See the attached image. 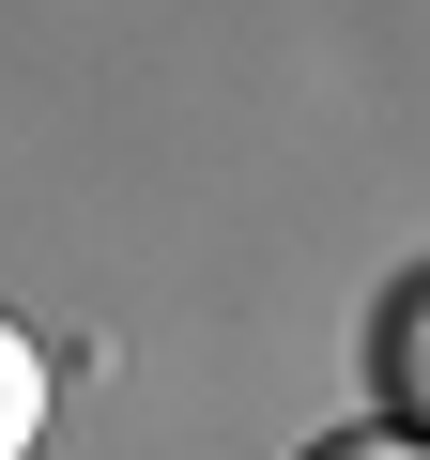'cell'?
Masks as SVG:
<instances>
[{"label": "cell", "mask_w": 430, "mask_h": 460, "mask_svg": "<svg viewBox=\"0 0 430 460\" xmlns=\"http://www.w3.org/2000/svg\"><path fill=\"white\" fill-rule=\"evenodd\" d=\"M292 460H430V445H399V429L369 414V429H323V445H292Z\"/></svg>", "instance_id": "3"}, {"label": "cell", "mask_w": 430, "mask_h": 460, "mask_svg": "<svg viewBox=\"0 0 430 460\" xmlns=\"http://www.w3.org/2000/svg\"><path fill=\"white\" fill-rule=\"evenodd\" d=\"M47 399H62V368H47V338L0 307V460H31L47 445Z\"/></svg>", "instance_id": "2"}, {"label": "cell", "mask_w": 430, "mask_h": 460, "mask_svg": "<svg viewBox=\"0 0 430 460\" xmlns=\"http://www.w3.org/2000/svg\"><path fill=\"white\" fill-rule=\"evenodd\" d=\"M369 384H384V429H399V445H430V277L369 323Z\"/></svg>", "instance_id": "1"}]
</instances>
